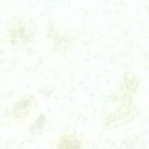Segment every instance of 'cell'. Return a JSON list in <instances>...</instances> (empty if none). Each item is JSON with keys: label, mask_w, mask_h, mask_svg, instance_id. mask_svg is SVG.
I'll return each instance as SVG.
<instances>
[{"label": "cell", "mask_w": 149, "mask_h": 149, "mask_svg": "<svg viewBox=\"0 0 149 149\" xmlns=\"http://www.w3.org/2000/svg\"><path fill=\"white\" fill-rule=\"evenodd\" d=\"M33 99L31 96H26L20 99L14 107L15 115L18 119H23L29 115L32 106Z\"/></svg>", "instance_id": "6da1fadb"}, {"label": "cell", "mask_w": 149, "mask_h": 149, "mask_svg": "<svg viewBox=\"0 0 149 149\" xmlns=\"http://www.w3.org/2000/svg\"><path fill=\"white\" fill-rule=\"evenodd\" d=\"M81 146L79 140L71 136H66L61 139L59 143V149H79Z\"/></svg>", "instance_id": "7a4b0ae2"}]
</instances>
